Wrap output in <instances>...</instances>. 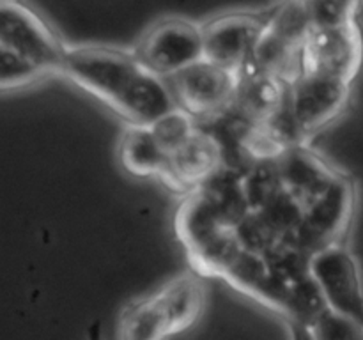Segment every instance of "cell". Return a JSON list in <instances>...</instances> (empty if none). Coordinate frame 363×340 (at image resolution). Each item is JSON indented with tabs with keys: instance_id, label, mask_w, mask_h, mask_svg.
Returning <instances> with one entry per match:
<instances>
[{
	"instance_id": "6da1fadb",
	"label": "cell",
	"mask_w": 363,
	"mask_h": 340,
	"mask_svg": "<svg viewBox=\"0 0 363 340\" xmlns=\"http://www.w3.org/2000/svg\"><path fill=\"white\" fill-rule=\"evenodd\" d=\"M135 126H152L177 110L165 78L137 57L106 46H69L62 74Z\"/></svg>"
},
{
	"instance_id": "7a4b0ae2",
	"label": "cell",
	"mask_w": 363,
	"mask_h": 340,
	"mask_svg": "<svg viewBox=\"0 0 363 340\" xmlns=\"http://www.w3.org/2000/svg\"><path fill=\"white\" fill-rule=\"evenodd\" d=\"M206 287L199 273H181L155 294L135 301L121 319V340H167L201 317Z\"/></svg>"
},
{
	"instance_id": "3957f363",
	"label": "cell",
	"mask_w": 363,
	"mask_h": 340,
	"mask_svg": "<svg viewBox=\"0 0 363 340\" xmlns=\"http://www.w3.org/2000/svg\"><path fill=\"white\" fill-rule=\"evenodd\" d=\"M311 32L307 2L282 4L269 16L264 34L247 66L293 85L303 74L301 50Z\"/></svg>"
},
{
	"instance_id": "277c9868",
	"label": "cell",
	"mask_w": 363,
	"mask_h": 340,
	"mask_svg": "<svg viewBox=\"0 0 363 340\" xmlns=\"http://www.w3.org/2000/svg\"><path fill=\"white\" fill-rule=\"evenodd\" d=\"M69 45L32 7L4 0L0 4V52L13 53L45 71L62 74Z\"/></svg>"
},
{
	"instance_id": "5b68a950",
	"label": "cell",
	"mask_w": 363,
	"mask_h": 340,
	"mask_svg": "<svg viewBox=\"0 0 363 340\" xmlns=\"http://www.w3.org/2000/svg\"><path fill=\"white\" fill-rule=\"evenodd\" d=\"M357 205V186L351 177L340 176L321 197L305 209L293 246L311 261L325 248L340 244L350 229Z\"/></svg>"
},
{
	"instance_id": "8992f818",
	"label": "cell",
	"mask_w": 363,
	"mask_h": 340,
	"mask_svg": "<svg viewBox=\"0 0 363 340\" xmlns=\"http://www.w3.org/2000/svg\"><path fill=\"white\" fill-rule=\"evenodd\" d=\"M363 64V30L360 23L312 28L301 50L303 74L332 78L351 85Z\"/></svg>"
},
{
	"instance_id": "52a82bcc",
	"label": "cell",
	"mask_w": 363,
	"mask_h": 340,
	"mask_svg": "<svg viewBox=\"0 0 363 340\" xmlns=\"http://www.w3.org/2000/svg\"><path fill=\"white\" fill-rule=\"evenodd\" d=\"M137 57L162 78H172L204 59L202 27L183 18L152 25L138 42Z\"/></svg>"
},
{
	"instance_id": "ba28073f",
	"label": "cell",
	"mask_w": 363,
	"mask_h": 340,
	"mask_svg": "<svg viewBox=\"0 0 363 340\" xmlns=\"http://www.w3.org/2000/svg\"><path fill=\"white\" fill-rule=\"evenodd\" d=\"M177 106L191 119L225 113L234 105L240 78L234 71L202 59L169 78Z\"/></svg>"
},
{
	"instance_id": "9c48e42d",
	"label": "cell",
	"mask_w": 363,
	"mask_h": 340,
	"mask_svg": "<svg viewBox=\"0 0 363 340\" xmlns=\"http://www.w3.org/2000/svg\"><path fill=\"white\" fill-rule=\"evenodd\" d=\"M308 273L330 310L363 326V282L354 255L340 244L312 255Z\"/></svg>"
},
{
	"instance_id": "30bf717a",
	"label": "cell",
	"mask_w": 363,
	"mask_h": 340,
	"mask_svg": "<svg viewBox=\"0 0 363 340\" xmlns=\"http://www.w3.org/2000/svg\"><path fill=\"white\" fill-rule=\"evenodd\" d=\"M272 16V13H269ZM269 16L261 13H227L202 25L204 59L220 67L240 73L255 52Z\"/></svg>"
},
{
	"instance_id": "8fae6325",
	"label": "cell",
	"mask_w": 363,
	"mask_h": 340,
	"mask_svg": "<svg viewBox=\"0 0 363 340\" xmlns=\"http://www.w3.org/2000/svg\"><path fill=\"white\" fill-rule=\"evenodd\" d=\"M351 85L332 78L301 74L289 91V115L301 140L339 119L350 105Z\"/></svg>"
},
{
	"instance_id": "7c38bea8",
	"label": "cell",
	"mask_w": 363,
	"mask_h": 340,
	"mask_svg": "<svg viewBox=\"0 0 363 340\" xmlns=\"http://www.w3.org/2000/svg\"><path fill=\"white\" fill-rule=\"evenodd\" d=\"M223 165V145L213 133L199 130L169 158L160 176L162 183L176 193H191L208 184Z\"/></svg>"
},
{
	"instance_id": "4fadbf2b",
	"label": "cell",
	"mask_w": 363,
	"mask_h": 340,
	"mask_svg": "<svg viewBox=\"0 0 363 340\" xmlns=\"http://www.w3.org/2000/svg\"><path fill=\"white\" fill-rule=\"evenodd\" d=\"M275 163L282 188L305 209L342 176V172L332 169L325 159L308 151L305 145L289 149Z\"/></svg>"
},
{
	"instance_id": "5bb4252c",
	"label": "cell",
	"mask_w": 363,
	"mask_h": 340,
	"mask_svg": "<svg viewBox=\"0 0 363 340\" xmlns=\"http://www.w3.org/2000/svg\"><path fill=\"white\" fill-rule=\"evenodd\" d=\"M238 94L234 106L247 123L266 124L289 105L291 85L273 74L245 66L238 73Z\"/></svg>"
},
{
	"instance_id": "9a60e30c",
	"label": "cell",
	"mask_w": 363,
	"mask_h": 340,
	"mask_svg": "<svg viewBox=\"0 0 363 340\" xmlns=\"http://www.w3.org/2000/svg\"><path fill=\"white\" fill-rule=\"evenodd\" d=\"M119 159L131 176L158 179L169 163V156L156 140L152 128L135 124H130L121 137Z\"/></svg>"
},
{
	"instance_id": "2e32d148",
	"label": "cell",
	"mask_w": 363,
	"mask_h": 340,
	"mask_svg": "<svg viewBox=\"0 0 363 340\" xmlns=\"http://www.w3.org/2000/svg\"><path fill=\"white\" fill-rule=\"evenodd\" d=\"M151 128L156 140H158V144L162 145V149L167 152L169 158L177 149L183 147L194 137L195 131H197L194 119L188 113H184L181 108L174 110L169 115L162 117Z\"/></svg>"
},
{
	"instance_id": "e0dca14e",
	"label": "cell",
	"mask_w": 363,
	"mask_h": 340,
	"mask_svg": "<svg viewBox=\"0 0 363 340\" xmlns=\"http://www.w3.org/2000/svg\"><path fill=\"white\" fill-rule=\"evenodd\" d=\"M315 340H363V326L328 307L318 315L311 326Z\"/></svg>"
},
{
	"instance_id": "ac0fdd59",
	"label": "cell",
	"mask_w": 363,
	"mask_h": 340,
	"mask_svg": "<svg viewBox=\"0 0 363 340\" xmlns=\"http://www.w3.org/2000/svg\"><path fill=\"white\" fill-rule=\"evenodd\" d=\"M312 28L339 27L358 20V2H307Z\"/></svg>"
},
{
	"instance_id": "d6986e66",
	"label": "cell",
	"mask_w": 363,
	"mask_h": 340,
	"mask_svg": "<svg viewBox=\"0 0 363 340\" xmlns=\"http://www.w3.org/2000/svg\"><path fill=\"white\" fill-rule=\"evenodd\" d=\"M287 324H289L291 340H315L308 326L300 324V322H287Z\"/></svg>"
},
{
	"instance_id": "ffe728a7",
	"label": "cell",
	"mask_w": 363,
	"mask_h": 340,
	"mask_svg": "<svg viewBox=\"0 0 363 340\" xmlns=\"http://www.w3.org/2000/svg\"><path fill=\"white\" fill-rule=\"evenodd\" d=\"M99 322H94L91 328L87 329V340H101V328H99Z\"/></svg>"
}]
</instances>
